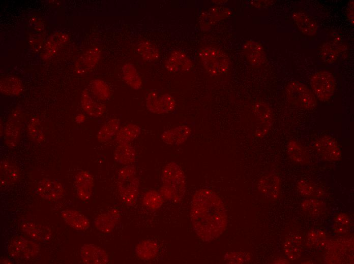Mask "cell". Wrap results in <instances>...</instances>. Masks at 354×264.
Masks as SVG:
<instances>
[{"label":"cell","instance_id":"37","mask_svg":"<svg viewBox=\"0 0 354 264\" xmlns=\"http://www.w3.org/2000/svg\"><path fill=\"white\" fill-rule=\"evenodd\" d=\"M229 10L225 8L211 9L202 14V19H204L205 24H211L217 20L223 19L229 15Z\"/></svg>","mask_w":354,"mask_h":264},{"label":"cell","instance_id":"25","mask_svg":"<svg viewBox=\"0 0 354 264\" xmlns=\"http://www.w3.org/2000/svg\"><path fill=\"white\" fill-rule=\"evenodd\" d=\"M284 249L290 260H294L298 259L303 251L301 237L294 233L289 235L285 240Z\"/></svg>","mask_w":354,"mask_h":264},{"label":"cell","instance_id":"2","mask_svg":"<svg viewBox=\"0 0 354 264\" xmlns=\"http://www.w3.org/2000/svg\"><path fill=\"white\" fill-rule=\"evenodd\" d=\"M161 192L167 199L180 201L184 196L186 189V179L182 168L176 163H168L162 174Z\"/></svg>","mask_w":354,"mask_h":264},{"label":"cell","instance_id":"7","mask_svg":"<svg viewBox=\"0 0 354 264\" xmlns=\"http://www.w3.org/2000/svg\"><path fill=\"white\" fill-rule=\"evenodd\" d=\"M22 122V114L19 111H14L10 116L4 129V141L8 147L12 148L18 145Z\"/></svg>","mask_w":354,"mask_h":264},{"label":"cell","instance_id":"9","mask_svg":"<svg viewBox=\"0 0 354 264\" xmlns=\"http://www.w3.org/2000/svg\"><path fill=\"white\" fill-rule=\"evenodd\" d=\"M314 146L317 153L327 161H337L341 157L340 147L332 137L324 136L319 138L314 143Z\"/></svg>","mask_w":354,"mask_h":264},{"label":"cell","instance_id":"40","mask_svg":"<svg viewBox=\"0 0 354 264\" xmlns=\"http://www.w3.org/2000/svg\"><path fill=\"white\" fill-rule=\"evenodd\" d=\"M321 207L319 202L313 199L307 200L302 204L303 211L311 215H316L319 213Z\"/></svg>","mask_w":354,"mask_h":264},{"label":"cell","instance_id":"26","mask_svg":"<svg viewBox=\"0 0 354 264\" xmlns=\"http://www.w3.org/2000/svg\"><path fill=\"white\" fill-rule=\"evenodd\" d=\"M287 153L290 158L296 163L303 165L309 161V155L307 150L296 140H291L288 143Z\"/></svg>","mask_w":354,"mask_h":264},{"label":"cell","instance_id":"3","mask_svg":"<svg viewBox=\"0 0 354 264\" xmlns=\"http://www.w3.org/2000/svg\"><path fill=\"white\" fill-rule=\"evenodd\" d=\"M199 56L206 71L214 76L226 73L229 67L227 55L215 47H205L199 51Z\"/></svg>","mask_w":354,"mask_h":264},{"label":"cell","instance_id":"42","mask_svg":"<svg viewBox=\"0 0 354 264\" xmlns=\"http://www.w3.org/2000/svg\"><path fill=\"white\" fill-rule=\"evenodd\" d=\"M338 225H340L341 227L340 228H338V230L340 229V231L339 232H341V228L342 226L343 225L344 226H345L346 225H348L349 222V219L348 216L343 213L340 214L338 215L336 218V221ZM342 230H343L342 228Z\"/></svg>","mask_w":354,"mask_h":264},{"label":"cell","instance_id":"39","mask_svg":"<svg viewBox=\"0 0 354 264\" xmlns=\"http://www.w3.org/2000/svg\"><path fill=\"white\" fill-rule=\"evenodd\" d=\"M157 246L150 241L141 243L136 250L137 253L143 258L150 259L156 254Z\"/></svg>","mask_w":354,"mask_h":264},{"label":"cell","instance_id":"1","mask_svg":"<svg viewBox=\"0 0 354 264\" xmlns=\"http://www.w3.org/2000/svg\"><path fill=\"white\" fill-rule=\"evenodd\" d=\"M190 216L194 229L205 242H210L225 230L227 217L224 205L213 191L201 189L192 199Z\"/></svg>","mask_w":354,"mask_h":264},{"label":"cell","instance_id":"6","mask_svg":"<svg viewBox=\"0 0 354 264\" xmlns=\"http://www.w3.org/2000/svg\"><path fill=\"white\" fill-rule=\"evenodd\" d=\"M39 251L37 243L20 236L13 238L8 247L9 256L17 259H30L35 257Z\"/></svg>","mask_w":354,"mask_h":264},{"label":"cell","instance_id":"41","mask_svg":"<svg viewBox=\"0 0 354 264\" xmlns=\"http://www.w3.org/2000/svg\"><path fill=\"white\" fill-rule=\"evenodd\" d=\"M225 258L231 263H241L248 261L250 257L249 254L243 252H233L226 254Z\"/></svg>","mask_w":354,"mask_h":264},{"label":"cell","instance_id":"43","mask_svg":"<svg viewBox=\"0 0 354 264\" xmlns=\"http://www.w3.org/2000/svg\"><path fill=\"white\" fill-rule=\"evenodd\" d=\"M347 17L351 20V23L353 22V2L351 1L349 4V7L347 11Z\"/></svg>","mask_w":354,"mask_h":264},{"label":"cell","instance_id":"10","mask_svg":"<svg viewBox=\"0 0 354 264\" xmlns=\"http://www.w3.org/2000/svg\"><path fill=\"white\" fill-rule=\"evenodd\" d=\"M35 191L42 198L49 200L58 199L65 193L64 187L60 181L46 178L39 181Z\"/></svg>","mask_w":354,"mask_h":264},{"label":"cell","instance_id":"11","mask_svg":"<svg viewBox=\"0 0 354 264\" xmlns=\"http://www.w3.org/2000/svg\"><path fill=\"white\" fill-rule=\"evenodd\" d=\"M258 189L267 199L275 200L280 193L279 177L274 173H268L262 176L257 184Z\"/></svg>","mask_w":354,"mask_h":264},{"label":"cell","instance_id":"46","mask_svg":"<svg viewBox=\"0 0 354 264\" xmlns=\"http://www.w3.org/2000/svg\"><path fill=\"white\" fill-rule=\"evenodd\" d=\"M1 263H10L11 262L8 259H6V258H3L2 260L1 259Z\"/></svg>","mask_w":354,"mask_h":264},{"label":"cell","instance_id":"34","mask_svg":"<svg viewBox=\"0 0 354 264\" xmlns=\"http://www.w3.org/2000/svg\"><path fill=\"white\" fill-rule=\"evenodd\" d=\"M339 49L334 43L327 42L322 45L319 51L321 59L326 63L335 62L338 56Z\"/></svg>","mask_w":354,"mask_h":264},{"label":"cell","instance_id":"21","mask_svg":"<svg viewBox=\"0 0 354 264\" xmlns=\"http://www.w3.org/2000/svg\"><path fill=\"white\" fill-rule=\"evenodd\" d=\"M64 221L70 226L78 230H85L90 227L87 218L81 212L74 210H66L61 212Z\"/></svg>","mask_w":354,"mask_h":264},{"label":"cell","instance_id":"16","mask_svg":"<svg viewBox=\"0 0 354 264\" xmlns=\"http://www.w3.org/2000/svg\"><path fill=\"white\" fill-rule=\"evenodd\" d=\"M165 67L170 72H183L190 70L192 62L184 52L175 50L171 53L166 60Z\"/></svg>","mask_w":354,"mask_h":264},{"label":"cell","instance_id":"44","mask_svg":"<svg viewBox=\"0 0 354 264\" xmlns=\"http://www.w3.org/2000/svg\"><path fill=\"white\" fill-rule=\"evenodd\" d=\"M85 120V117L82 115H79L76 118L78 123L83 122Z\"/></svg>","mask_w":354,"mask_h":264},{"label":"cell","instance_id":"8","mask_svg":"<svg viewBox=\"0 0 354 264\" xmlns=\"http://www.w3.org/2000/svg\"><path fill=\"white\" fill-rule=\"evenodd\" d=\"M146 106L154 113H168L174 109L175 101L174 97L168 93L159 95L156 92L151 91L147 95Z\"/></svg>","mask_w":354,"mask_h":264},{"label":"cell","instance_id":"14","mask_svg":"<svg viewBox=\"0 0 354 264\" xmlns=\"http://www.w3.org/2000/svg\"><path fill=\"white\" fill-rule=\"evenodd\" d=\"M74 185L78 197L83 201L87 200L93 192V176L88 171H79L76 175Z\"/></svg>","mask_w":354,"mask_h":264},{"label":"cell","instance_id":"5","mask_svg":"<svg viewBox=\"0 0 354 264\" xmlns=\"http://www.w3.org/2000/svg\"><path fill=\"white\" fill-rule=\"evenodd\" d=\"M310 85L317 98L324 102L331 98L336 89L333 75L325 71L315 73L311 78Z\"/></svg>","mask_w":354,"mask_h":264},{"label":"cell","instance_id":"15","mask_svg":"<svg viewBox=\"0 0 354 264\" xmlns=\"http://www.w3.org/2000/svg\"><path fill=\"white\" fill-rule=\"evenodd\" d=\"M80 257L84 263L105 264L109 261L107 253L94 244H84L80 249Z\"/></svg>","mask_w":354,"mask_h":264},{"label":"cell","instance_id":"19","mask_svg":"<svg viewBox=\"0 0 354 264\" xmlns=\"http://www.w3.org/2000/svg\"><path fill=\"white\" fill-rule=\"evenodd\" d=\"M22 232L33 239L47 242L51 238L50 228L44 225L26 221L21 225Z\"/></svg>","mask_w":354,"mask_h":264},{"label":"cell","instance_id":"18","mask_svg":"<svg viewBox=\"0 0 354 264\" xmlns=\"http://www.w3.org/2000/svg\"><path fill=\"white\" fill-rule=\"evenodd\" d=\"M191 133V128L181 125L164 131L161 135L163 142L168 145H178L185 142Z\"/></svg>","mask_w":354,"mask_h":264},{"label":"cell","instance_id":"28","mask_svg":"<svg viewBox=\"0 0 354 264\" xmlns=\"http://www.w3.org/2000/svg\"><path fill=\"white\" fill-rule=\"evenodd\" d=\"M81 104L85 112L92 117H100L105 111V106L95 101L86 91H84L82 94Z\"/></svg>","mask_w":354,"mask_h":264},{"label":"cell","instance_id":"23","mask_svg":"<svg viewBox=\"0 0 354 264\" xmlns=\"http://www.w3.org/2000/svg\"><path fill=\"white\" fill-rule=\"evenodd\" d=\"M100 56V51L97 48L89 49L78 59L76 64L77 72L84 74L92 70L97 63Z\"/></svg>","mask_w":354,"mask_h":264},{"label":"cell","instance_id":"29","mask_svg":"<svg viewBox=\"0 0 354 264\" xmlns=\"http://www.w3.org/2000/svg\"><path fill=\"white\" fill-rule=\"evenodd\" d=\"M135 156V149L129 144L118 145L114 153L116 161L127 166L134 161Z\"/></svg>","mask_w":354,"mask_h":264},{"label":"cell","instance_id":"17","mask_svg":"<svg viewBox=\"0 0 354 264\" xmlns=\"http://www.w3.org/2000/svg\"><path fill=\"white\" fill-rule=\"evenodd\" d=\"M20 170L17 165L8 159L1 160L0 163V181L1 186H6L16 183L20 178Z\"/></svg>","mask_w":354,"mask_h":264},{"label":"cell","instance_id":"24","mask_svg":"<svg viewBox=\"0 0 354 264\" xmlns=\"http://www.w3.org/2000/svg\"><path fill=\"white\" fill-rule=\"evenodd\" d=\"M293 18L300 31L304 34L313 36L316 33L317 26L315 20L306 13L296 12L293 14Z\"/></svg>","mask_w":354,"mask_h":264},{"label":"cell","instance_id":"20","mask_svg":"<svg viewBox=\"0 0 354 264\" xmlns=\"http://www.w3.org/2000/svg\"><path fill=\"white\" fill-rule=\"evenodd\" d=\"M243 51L248 61L254 65H259L266 60L262 46L254 41H247L243 45Z\"/></svg>","mask_w":354,"mask_h":264},{"label":"cell","instance_id":"22","mask_svg":"<svg viewBox=\"0 0 354 264\" xmlns=\"http://www.w3.org/2000/svg\"><path fill=\"white\" fill-rule=\"evenodd\" d=\"M119 217L118 211L112 209L98 215L94 220V226L101 232L109 233L113 229Z\"/></svg>","mask_w":354,"mask_h":264},{"label":"cell","instance_id":"4","mask_svg":"<svg viewBox=\"0 0 354 264\" xmlns=\"http://www.w3.org/2000/svg\"><path fill=\"white\" fill-rule=\"evenodd\" d=\"M286 94L290 103L302 109L312 110L316 107L314 94L306 85L300 82H289L286 88Z\"/></svg>","mask_w":354,"mask_h":264},{"label":"cell","instance_id":"33","mask_svg":"<svg viewBox=\"0 0 354 264\" xmlns=\"http://www.w3.org/2000/svg\"><path fill=\"white\" fill-rule=\"evenodd\" d=\"M0 88L3 93L14 95L18 94L21 92L22 85L18 79L15 77H7L1 79Z\"/></svg>","mask_w":354,"mask_h":264},{"label":"cell","instance_id":"13","mask_svg":"<svg viewBox=\"0 0 354 264\" xmlns=\"http://www.w3.org/2000/svg\"><path fill=\"white\" fill-rule=\"evenodd\" d=\"M118 178L119 189L121 196L126 203H133L135 201L138 193V179L135 177V174L118 175Z\"/></svg>","mask_w":354,"mask_h":264},{"label":"cell","instance_id":"12","mask_svg":"<svg viewBox=\"0 0 354 264\" xmlns=\"http://www.w3.org/2000/svg\"><path fill=\"white\" fill-rule=\"evenodd\" d=\"M253 110L259 121L255 135L257 137L261 138L266 135L270 129L272 122V113L270 108L262 102L256 103Z\"/></svg>","mask_w":354,"mask_h":264},{"label":"cell","instance_id":"30","mask_svg":"<svg viewBox=\"0 0 354 264\" xmlns=\"http://www.w3.org/2000/svg\"><path fill=\"white\" fill-rule=\"evenodd\" d=\"M137 51L143 60L153 62L158 59L159 52L157 47L146 40H141L136 46Z\"/></svg>","mask_w":354,"mask_h":264},{"label":"cell","instance_id":"35","mask_svg":"<svg viewBox=\"0 0 354 264\" xmlns=\"http://www.w3.org/2000/svg\"><path fill=\"white\" fill-rule=\"evenodd\" d=\"M297 187L300 193L304 196L318 197L323 194V191L319 187L304 180L299 181Z\"/></svg>","mask_w":354,"mask_h":264},{"label":"cell","instance_id":"36","mask_svg":"<svg viewBox=\"0 0 354 264\" xmlns=\"http://www.w3.org/2000/svg\"><path fill=\"white\" fill-rule=\"evenodd\" d=\"M91 89L95 96L102 101L108 99L110 92L108 86L104 81L96 80L91 83Z\"/></svg>","mask_w":354,"mask_h":264},{"label":"cell","instance_id":"31","mask_svg":"<svg viewBox=\"0 0 354 264\" xmlns=\"http://www.w3.org/2000/svg\"><path fill=\"white\" fill-rule=\"evenodd\" d=\"M123 78L126 83L131 88L138 89L142 86V80L135 66L130 63L122 67Z\"/></svg>","mask_w":354,"mask_h":264},{"label":"cell","instance_id":"45","mask_svg":"<svg viewBox=\"0 0 354 264\" xmlns=\"http://www.w3.org/2000/svg\"><path fill=\"white\" fill-rule=\"evenodd\" d=\"M275 263H288V261L286 259H283L281 260H277V261H275Z\"/></svg>","mask_w":354,"mask_h":264},{"label":"cell","instance_id":"38","mask_svg":"<svg viewBox=\"0 0 354 264\" xmlns=\"http://www.w3.org/2000/svg\"><path fill=\"white\" fill-rule=\"evenodd\" d=\"M27 130L29 137L36 142L40 143L44 140V135L38 119H31L28 124Z\"/></svg>","mask_w":354,"mask_h":264},{"label":"cell","instance_id":"27","mask_svg":"<svg viewBox=\"0 0 354 264\" xmlns=\"http://www.w3.org/2000/svg\"><path fill=\"white\" fill-rule=\"evenodd\" d=\"M140 127L135 124H128L117 131L115 141L119 144H129L140 134Z\"/></svg>","mask_w":354,"mask_h":264},{"label":"cell","instance_id":"32","mask_svg":"<svg viewBox=\"0 0 354 264\" xmlns=\"http://www.w3.org/2000/svg\"><path fill=\"white\" fill-rule=\"evenodd\" d=\"M120 120L112 118L106 122L99 129L97 138L100 142H106L116 134L119 129Z\"/></svg>","mask_w":354,"mask_h":264}]
</instances>
